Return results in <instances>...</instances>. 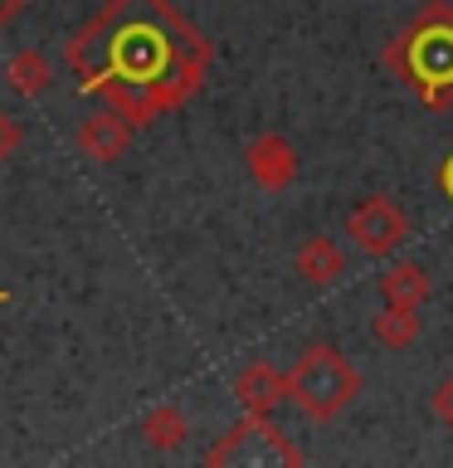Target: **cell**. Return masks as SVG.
<instances>
[{
    "mask_svg": "<svg viewBox=\"0 0 453 468\" xmlns=\"http://www.w3.org/2000/svg\"><path fill=\"white\" fill-rule=\"evenodd\" d=\"M356 390H361L356 366H351L342 351H332V346L302 351V361L292 366V376H288V395H292V400H298L312 420L342 415V410L356 400Z\"/></svg>",
    "mask_w": 453,
    "mask_h": 468,
    "instance_id": "6da1fadb",
    "label": "cell"
},
{
    "mask_svg": "<svg viewBox=\"0 0 453 468\" xmlns=\"http://www.w3.org/2000/svg\"><path fill=\"white\" fill-rule=\"evenodd\" d=\"M346 234L356 239L361 254L385 259V254H395V249L409 239V219H405V210H400L390 196H365L356 210H351Z\"/></svg>",
    "mask_w": 453,
    "mask_h": 468,
    "instance_id": "7a4b0ae2",
    "label": "cell"
},
{
    "mask_svg": "<svg viewBox=\"0 0 453 468\" xmlns=\"http://www.w3.org/2000/svg\"><path fill=\"white\" fill-rule=\"evenodd\" d=\"M409 64L424 83H448L453 88V29L448 25H434L424 29L415 39V54H409Z\"/></svg>",
    "mask_w": 453,
    "mask_h": 468,
    "instance_id": "3957f363",
    "label": "cell"
},
{
    "mask_svg": "<svg viewBox=\"0 0 453 468\" xmlns=\"http://www.w3.org/2000/svg\"><path fill=\"white\" fill-rule=\"evenodd\" d=\"M248 171L263 190H283L298 176V161H292V146L283 137H258L248 146Z\"/></svg>",
    "mask_w": 453,
    "mask_h": 468,
    "instance_id": "277c9868",
    "label": "cell"
},
{
    "mask_svg": "<svg viewBox=\"0 0 453 468\" xmlns=\"http://www.w3.org/2000/svg\"><path fill=\"white\" fill-rule=\"evenodd\" d=\"M112 64L132 73V79H152V73L166 64V44H161L152 29H127L122 44L112 49Z\"/></svg>",
    "mask_w": 453,
    "mask_h": 468,
    "instance_id": "5b68a950",
    "label": "cell"
},
{
    "mask_svg": "<svg viewBox=\"0 0 453 468\" xmlns=\"http://www.w3.org/2000/svg\"><path fill=\"white\" fill-rule=\"evenodd\" d=\"M298 273L307 278V283L327 288V283H336V278L346 273V254L332 239H321V234H317V239H307L298 249Z\"/></svg>",
    "mask_w": 453,
    "mask_h": 468,
    "instance_id": "8992f818",
    "label": "cell"
},
{
    "mask_svg": "<svg viewBox=\"0 0 453 468\" xmlns=\"http://www.w3.org/2000/svg\"><path fill=\"white\" fill-rule=\"evenodd\" d=\"M234 390H239V400L254 410V415H263V410H273L288 395V376H278L273 366H248Z\"/></svg>",
    "mask_w": 453,
    "mask_h": 468,
    "instance_id": "52a82bcc",
    "label": "cell"
},
{
    "mask_svg": "<svg viewBox=\"0 0 453 468\" xmlns=\"http://www.w3.org/2000/svg\"><path fill=\"white\" fill-rule=\"evenodd\" d=\"M380 292H385L390 307H424V298H429V278H424L419 263H395V269L380 278Z\"/></svg>",
    "mask_w": 453,
    "mask_h": 468,
    "instance_id": "ba28073f",
    "label": "cell"
},
{
    "mask_svg": "<svg viewBox=\"0 0 453 468\" xmlns=\"http://www.w3.org/2000/svg\"><path fill=\"white\" fill-rule=\"evenodd\" d=\"M371 336L380 346H390V351H405L419 336V307H390L385 303V313L371 322Z\"/></svg>",
    "mask_w": 453,
    "mask_h": 468,
    "instance_id": "9c48e42d",
    "label": "cell"
},
{
    "mask_svg": "<svg viewBox=\"0 0 453 468\" xmlns=\"http://www.w3.org/2000/svg\"><path fill=\"white\" fill-rule=\"evenodd\" d=\"M83 142H88V146H93V152H98V156H117V146H122V142H127V132H122V127H117V122H112V117H98V122H93V127H88V137H83Z\"/></svg>",
    "mask_w": 453,
    "mask_h": 468,
    "instance_id": "30bf717a",
    "label": "cell"
},
{
    "mask_svg": "<svg viewBox=\"0 0 453 468\" xmlns=\"http://www.w3.org/2000/svg\"><path fill=\"white\" fill-rule=\"evenodd\" d=\"M181 430H185V424H181V415H171V410H166V415H156L152 424H146L152 444H175V439H181Z\"/></svg>",
    "mask_w": 453,
    "mask_h": 468,
    "instance_id": "8fae6325",
    "label": "cell"
},
{
    "mask_svg": "<svg viewBox=\"0 0 453 468\" xmlns=\"http://www.w3.org/2000/svg\"><path fill=\"white\" fill-rule=\"evenodd\" d=\"M434 410H438V420H444L448 430H453V376L444 380V386H438V395H434Z\"/></svg>",
    "mask_w": 453,
    "mask_h": 468,
    "instance_id": "7c38bea8",
    "label": "cell"
},
{
    "mask_svg": "<svg viewBox=\"0 0 453 468\" xmlns=\"http://www.w3.org/2000/svg\"><path fill=\"white\" fill-rule=\"evenodd\" d=\"M5 146H15V127H10V117H0V152Z\"/></svg>",
    "mask_w": 453,
    "mask_h": 468,
    "instance_id": "4fadbf2b",
    "label": "cell"
},
{
    "mask_svg": "<svg viewBox=\"0 0 453 468\" xmlns=\"http://www.w3.org/2000/svg\"><path fill=\"white\" fill-rule=\"evenodd\" d=\"M15 10H20V0H0V20H10Z\"/></svg>",
    "mask_w": 453,
    "mask_h": 468,
    "instance_id": "5bb4252c",
    "label": "cell"
},
{
    "mask_svg": "<svg viewBox=\"0 0 453 468\" xmlns=\"http://www.w3.org/2000/svg\"><path fill=\"white\" fill-rule=\"evenodd\" d=\"M444 190L453 196V156H448V166H444Z\"/></svg>",
    "mask_w": 453,
    "mask_h": 468,
    "instance_id": "9a60e30c",
    "label": "cell"
},
{
    "mask_svg": "<svg viewBox=\"0 0 453 468\" xmlns=\"http://www.w3.org/2000/svg\"><path fill=\"white\" fill-rule=\"evenodd\" d=\"M0 303H5V292H0Z\"/></svg>",
    "mask_w": 453,
    "mask_h": 468,
    "instance_id": "2e32d148",
    "label": "cell"
}]
</instances>
